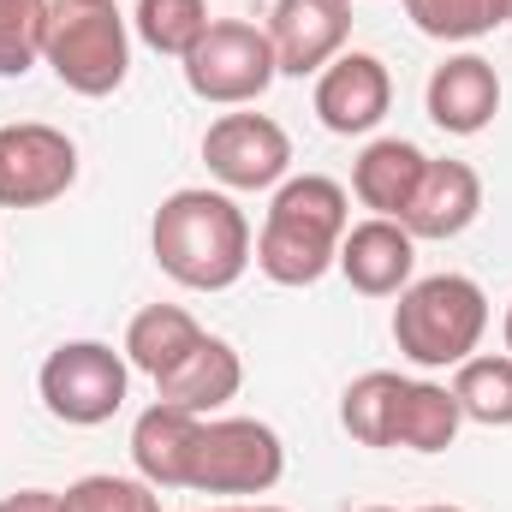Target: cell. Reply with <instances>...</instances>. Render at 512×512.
<instances>
[{
    "instance_id": "8",
    "label": "cell",
    "mask_w": 512,
    "mask_h": 512,
    "mask_svg": "<svg viewBox=\"0 0 512 512\" xmlns=\"http://www.w3.org/2000/svg\"><path fill=\"white\" fill-rule=\"evenodd\" d=\"M78 179V149L54 126H0V209H42Z\"/></svg>"
},
{
    "instance_id": "29",
    "label": "cell",
    "mask_w": 512,
    "mask_h": 512,
    "mask_svg": "<svg viewBox=\"0 0 512 512\" xmlns=\"http://www.w3.org/2000/svg\"><path fill=\"white\" fill-rule=\"evenodd\" d=\"M423 512H459V507H423Z\"/></svg>"
},
{
    "instance_id": "9",
    "label": "cell",
    "mask_w": 512,
    "mask_h": 512,
    "mask_svg": "<svg viewBox=\"0 0 512 512\" xmlns=\"http://www.w3.org/2000/svg\"><path fill=\"white\" fill-rule=\"evenodd\" d=\"M203 161L227 191H268L292 167V143L268 114H221L203 131Z\"/></svg>"
},
{
    "instance_id": "14",
    "label": "cell",
    "mask_w": 512,
    "mask_h": 512,
    "mask_svg": "<svg viewBox=\"0 0 512 512\" xmlns=\"http://www.w3.org/2000/svg\"><path fill=\"white\" fill-rule=\"evenodd\" d=\"M429 120L453 137H477L501 114V78L483 54H453L447 66L429 72Z\"/></svg>"
},
{
    "instance_id": "10",
    "label": "cell",
    "mask_w": 512,
    "mask_h": 512,
    "mask_svg": "<svg viewBox=\"0 0 512 512\" xmlns=\"http://www.w3.org/2000/svg\"><path fill=\"white\" fill-rule=\"evenodd\" d=\"M352 36V0H274L268 12V42H274V66L286 78L322 72L328 60H340Z\"/></svg>"
},
{
    "instance_id": "21",
    "label": "cell",
    "mask_w": 512,
    "mask_h": 512,
    "mask_svg": "<svg viewBox=\"0 0 512 512\" xmlns=\"http://www.w3.org/2000/svg\"><path fill=\"white\" fill-rule=\"evenodd\" d=\"M209 24H215V18H209V0H137V36H143L155 54L185 60V54L203 42Z\"/></svg>"
},
{
    "instance_id": "16",
    "label": "cell",
    "mask_w": 512,
    "mask_h": 512,
    "mask_svg": "<svg viewBox=\"0 0 512 512\" xmlns=\"http://www.w3.org/2000/svg\"><path fill=\"white\" fill-rule=\"evenodd\" d=\"M239 387H245V364H239V352H233L227 340L203 334L197 352H185V364H173V370L155 382V393H161L167 405H179V411L209 417V411H221L227 399H239Z\"/></svg>"
},
{
    "instance_id": "31",
    "label": "cell",
    "mask_w": 512,
    "mask_h": 512,
    "mask_svg": "<svg viewBox=\"0 0 512 512\" xmlns=\"http://www.w3.org/2000/svg\"><path fill=\"white\" fill-rule=\"evenodd\" d=\"M370 512H393V507H370Z\"/></svg>"
},
{
    "instance_id": "17",
    "label": "cell",
    "mask_w": 512,
    "mask_h": 512,
    "mask_svg": "<svg viewBox=\"0 0 512 512\" xmlns=\"http://www.w3.org/2000/svg\"><path fill=\"white\" fill-rule=\"evenodd\" d=\"M423 167H429V155H423L417 143H405V137H382V143H370V149L358 155V167H352V191H358V203L376 209L382 221H399L405 203H411V191H417V179H423Z\"/></svg>"
},
{
    "instance_id": "5",
    "label": "cell",
    "mask_w": 512,
    "mask_h": 512,
    "mask_svg": "<svg viewBox=\"0 0 512 512\" xmlns=\"http://www.w3.org/2000/svg\"><path fill=\"white\" fill-rule=\"evenodd\" d=\"M286 471V447L256 417H215L197 435L185 489L197 495H268Z\"/></svg>"
},
{
    "instance_id": "22",
    "label": "cell",
    "mask_w": 512,
    "mask_h": 512,
    "mask_svg": "<svg viewBox=\"0 0 512 512\" xmlns=\"http://www.w3.org/2000/svg\"><path fill=\"white\" fill-rule=\"evenodd\" d=\"M399 387H405V376H393V370H370V376H358V382L346 387V399H340V423H346L352 441H364V447H387Z\"/></svg>"
},
{
    "instance_id": "25",
    "label": "cell",
    "mask_w": 512,
    "mask_h": 512,
    "mask_svg": "<svg viewBox=\"0 0 512 512\" xmlns=\"http://www.w3.org/2000/svg\"><path fill=\"white\" fill-rule=\"evenodd\" d=\"M66 512H161V495L143 477H78L66 489Z\"/></svg>"
},
{
    "instance_id": "15",
    "label": "cell",
    "mask_w": 512,
    "mask_h": 512,
    "mask_svg": "<svg viewBox=\"0 0 512 512\" xmlns=\"http://www.w3.org/2000/svg\"><path fill=\"white\" fill-rule=\"evenodd\" d=\"M197 435H203V417H197V411H179V405L155 399V405L131 423V465H137V477H143L149 489H185Z\"/></svg>"
},
{
    "instance_id": "12",
    "label": "cell",
    "mask_w": 512,
    "mask_h": 512,
    "mask_svg": "<svg viewBox=\"0 0 512 512\" xmlns=\"http://www.w3.org/2000/svg\"><path fill=\"white\" fill-rule=\"evenodd\" d=\"M483 215V179L471 161H429L399 227L411 239H459L471 221Z\"/></svg>"
},
{
    "instance_id": "32",
    "label": "cell",
    "mask_w": 512,
    "mask_h": 512,
    "mask_svg": "<svg viewBox=\"0 0 512 512\" xmlns=\"http://www.w3.org/2000/svg\"><path fill=\"white\" fill-rule=\"evenodd\" d=\"M96 6H114V0H96Z\"/></svg>"
},
{
    "instance_id": "19",
    "label": "cell",
    "mask_w": 512,
    "mask_h": 512,
    "mask_svg": "<svg viewBox=\"0 0 512 512\" xmlns=\"http://www.w3.org/2000/svg\"><path fill=\"white\" fill-rule=\"evenodd\" d=\"M197 340H203V328L191 322V310H179V304H149V310L131 316L126 358H131V370H143L149 382H161L173 364H185V352H197Z\"/></svg>"
},
{
    "instance_id": "11",
    "label": "cell",
    "mask_w": 512,
    "mask_h": 512,
    "mask_svg": "<svg viewBox=\"0 0 512 512\" xmlns=\"http://www.w3.org/2000/svg\"><path fill=\"white\" fill-rule=\"evenodd\" d=\"M387 102H393V78L376 54H340L322 66L316 78V114L334 137H358V131H376L387 120Z\"/></svg>"
},
{
    "instance_id": "28",
    "label": "cell",
    "mask_w": 512,
    "mask_h": 512,
    "mask_svg": "<svg viewBox=\"0 0 512 512\" xmlns=\"http://www.w3.org/2000/svg\"><path fill=\"white\" fill-rule=\"evenodd\" d=\"M507 358H512V310H507Z\"/></svg>"
},
{
    "instance_id": "1",
    "label": "cell",
    "mask_w": 512,
    "mask_h": 512,
    "mask_svg": "<svg viewBox=\"0 0 512 512\" xmlns=\"http://www.w3.org/2000/svg\"><path fill=\"white\" fill-rule=\"evenodd\" d=\"M149 245L167 280L191 292H227L251 268V221L221 191H173L155 209Z\"/></svg>"
},
{
    "instance_id": "30",
    "label": "cell",
    "mask_w": 512,
    "mask_h": 512,
    "mask_svg": "<svg viewBox=\"0 0 512 512\" xmlns=\"http://www.w3.org/2000/svg\"><path fill=\"white\" fill-rule=\"evenodd\" d=\"M507 24H512V0H507Z\"/></svg>"
},
{
    "instance_id": "18",
    "label": "cell",
    "mask_w": 512,
    "mask_h": 512,
    "mask_svg": "<svg viewBox=\"0 0 512 512\" xmlns=\"http://www.w3.org/2000/svg\"><path fill=\"white\" fill-rule=\"evenodd\" d=\"M465 411L453 399V387L435 382H405L399 387V405H393V429H387V447H411V453H447L453 435H459Z\"/></svg>"
},
{
    "instance_id": "20",
    "label": "cell",
    "mask_w": 512,
    "mask_h": 512,
    "mask_svg": "<svg viewBox=\"0 0 512 512\" xmlns=\"http://www.w3.org/2000/svg\"><path fill=\"white\" fill-rule=\"evenodd\" d=\"M453 399L471 423L483 429H512V358H465Z\"/></svg>"
},
{
    "instance_id": "4",
    "label": "cell",
    "mask_w": 512,
    "mask_h": 512,
    "mask_svg": "<svg viewBox=\"0 0 512 512\" xmlns=\"http://www.w3.org/2000/svg\"><path fill=\"white\" fill-rule=\"evenodd\" d=\"M42 60L54 66V78L72 96H114L126 84L131 42L120 6H96V0H48V36H42Z\"/></svg>"
},
{
    "instance_id": "26",
    "label": "cell",
    "mask_w": 512,
    "mask_h": 512,
    "mask_svg": "<svg viewBox=\"0 0 512 512\" xmlns=\"http://www.w3.org/2000/svg\"><path fill=\"white\" fill-rule=\"evenodd\" d=\"M0 512H66V495H54V489H18V495H6Z\"/></svg>"
},
{
    "instance_id": "6",
    "label": "cell",
    "mask_w": 512,
    "mask_h": 512,
    "mask_svg": "<svg viewBox=\"0 0 512 512\" xmlns=\"http://www.w3.org/2000/svg\"><path fill=\"white\" fill-rule=\"evenodd\" d=\"M280 78L274 66V42L268 30H256L245 18H215L203 30V42L185 54V84L191 96L215 102V108H245L268 84Z\"/></svg>"
},
{
    "instance_id": "3",
    "label": "cell",
    "mask_w": 512,
    "mask_h": 512,
    "mask_svg": "<svg viewBox=\"0 0 512 512\" xmlns=\"http://www.w3.org/2000/svg\"><path fill=\"white\" fill-rule=\"evenodd\" d=\"M489 328V298L477 280L465 274H429V280H411L399 292V310H393V340L411 364L423 370H459L477 340Z\"/></svg>"
},
{
    "instance_id": "27",
    "label": "cell",
    "mask_w": 512,
    "mask_h": 512,
    "mask_svg": "<svg viewBox=\"0 0 512 512\" xmlns=\"http://www.w3.org/2000/svg\"><path fill=\"white\" fill-rule=\"evenodd\" d=\"M215 512H280V507H215Z\"/></svg>"
},
{
    "instance_id": "24",
    "label": "cell",
    "mask_w": 512,
    "mask_h": 512,
    "mask_svg": "<svg viewBox=\"0 0 512 512\" xmlns=\"http://www.w3.org/2000/svg\"><path fill=\"white\" fill-rule=\"evenodd\" d=\"M48 0H0V78H24L42 60Z\"/></svg>"
},
{
    "instance_id": "7",
    "label": "cell",
    "mask_w": 512,
    "mask_h": 512,
    "mask_svg": "<svg viewBox=\"0 0 512 512\" xmlns=\"http://www.w3.org/2000/svg\"><path fill=\"white\" fill-rule=\"evenodd\" d=\"M42 405L72 423V429H96L126 405V358L102 340H72L60 352H48L42 364Z\"/></svg>"
},
{
    "instance_id": "2",
    "label": "cell",
    "mask_w": 512,
    "mask_h": 512,
    "mask_svg": "<svg viewBox=\"0 0 512 512\" xmlns=\"http://www.w3.org/2000/svg\"><path fill=\"white\" fill-rule=\"evenodd\" d=\"M346 191L322 173L286 179L268 203L262 239H256V268L274 286H316L334 262H340V239H346Z\"/></svg>"
},
{
    "instance_id": "13",
    "label": "cell",
    "mask_w": 512,
    "mask_h": 512,
    "mask_svg": "<svg viewBox=\"0 0 512 512\" xmlns=\"http://www.w3.org/2000/svg\"><path fill=\"white\" fill-rule=\"evenodd\" d=\"M334 268L352 280V292H364V298H393V292L411 286L417 239H411L399 221H382V215H376V221H358V227H346Z\"/></svg>"
},
{
    "instance_id": "23",
    "label": "cell",
    "mask_w": 512,
    "mask_h": 512,
    "mask_svg": "<svg viewBox=\"0 0 512 512\" xmlns=\"http://www.w3.org/2000/svg\"><path fill=\"white\" fill-rule=\"evenodd\" d=\"M405 12L435 42H477L507 24V0H405Z\"/></svg>"
}]
</instances>
